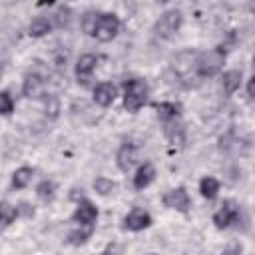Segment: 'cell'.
<instances>
[{
    "label": "cell",
    "mask_w": 255,
    "mask_h": 255,
    "mask_svg": "<svg viewBox=\"0 0 255 255\" xmlns=\"http://www.w3.org/2000/svg\"><path fill=\"white\" fill-rule=\"evenodd\" d=\"M239 211H241V205L235 199H223L219 209L213 213L211 221H213V225L217 229H229V227H233Z\"/></svg>",
    "instance_id": "cell-5"
},
{
    "label": "cell",
    "mask_w": 255,
    "mask_h": 255,
    "mask_svg": "<svg viewBox=\"0 0 255 255\" xmlns=\"http://www.w3.org/2000/svg\"><path fill=\"white\" fill-rule=\"evenodd\" d=\"M14 112V100L8 92H0V116H12Z\"/></svg>",
    "instance_id": "cell-28"
},
{
    "label": "cell",
    "mask_w": 255,
    "mask_h": 255,
    "mask_svg": "<svg viewBox=\"0 0 255 255\" xmlns=\"http://www.w3.org/2000/svg\"><path fill=\"white\" fill-rule=\"evenodd\" d=\"M98 18H100V10H86V12L82 14V20H80L82 32H84V34H88V36H94V30H96Z\"/></svg>",
    "instance_id": "cell-25"
},
{
    "label": "cell",
    "mask_w": 255,
    "mask_h": 255,
    "mask_svg": "<svg viewBox=\"0 0 255 255\" xmlns=\"http://www.w3.org/2000/svg\"><path fill=\"white\" fill-rule=\"evenodd\" d=\"M52 28H54V24H52L50 18H46V16H36V18L30 22V26H28V34H30L32 38H44V36H48V34L52 32Z\"/></svg>",
    "instance_id": "cell-19"
},
{
    "label": "cell",
    "mask_w": 255,
    "mask_h": 255,
    "mask_svg": "<svg viewBox=\"0 0 255 255\" xmlns=\"http://www.w3.org/2000/svg\"><path fill=\"white\" fill-rule=\"evenodd\" d=\"M70 199H72V201H76V203H78V201H82V199H86L84 189H82V187H80V189H78V187H74V189L70 191Z\"/></svg>",
    "instance_id": "cell-32"
},
{
    "label": "cell",
    "mask_w": 255,
    "mask_h": 255,
    "mask_svg": "<svg viewBox=\"0 0 255 255\" xmlns=\"http://www.w3.org/2000/svg\"><path fill=\"white\" fill-rule=\"evenodd\" d=\"M92 98H94V104L100 106V108H110L116 98H118V88L112 84V82H100L94 86V92H92Z\"/></svg>",
    "instance_id": "cell-10"
},
{
    "label": "cell",
    "mask_w": 255,
    "mask_h": 255,
    "mask_svg": "<svg viewBox=\"0 0 255 255\" xmlns=\"http://www.w3.org/2000/svg\"><path fill=\"white\" fill-rule=\"evenodd\" d=\"M155 175H157V171H155V165H153V163H149V161L141 163V165L135 169V173H133V181H131V183H133V189L141 191V189L149 187V185L153 183Z\"/></svg>",
    "instance_id": "cell-12"
},
{
    "label": "cell",
    "mask_w": 255,
    "mask_h": 255,
    "mask_svg": "<svg viewBox=\"0 0 255 255\" xmlns=\"http://www.w3.org/2000/svg\"><path fill=\"white\" fill-rule=\"evenodd\" d=\"M98 62H100V58H98L96 54H82V56L78 58L76 66H74L76 78H78V80H88V78L96 72Z\"/></svg>",
    "instance_id": "cell-13"
},
{
    "label": "cell",
    "mask_w": 255,
    "mask_h": 255,
    "mask_svg": "<svg viewBox=\"0 0 255 255\" xmlns=\"http://www.w3.org/2000/svg\"><path fill=\"white\" fill-rule=\"evenodd\" d=\"M219 187H221V183H219V179H215L213 175H203V177L199 179V193H201V197H205L207 201H211V199H215V197L219 195Z\"/></svg>",
    "instance_id": "cell-20"
},
{
    "label": "cell",
    "mask_w": 255,
    "mask_h": 255,
    "mask_svg": "<svg viewBox=\"0 0 255 255\" xmlns=\"http://www.w3.org/2000/svg\"><path fill=\"white\" fill-rule=\"evenodd\" d=\"M243 84V72L241 70H227L221 76V90L225 96H233Z\"/></svg>",
    "instance_id": "cell-16"
},
{
    "label": "cell",
    "mask_w": 255,
    "mask_h": 255,
    "mask_svg": "<svg viewBox=\"0 0 255 255\" xmlns=\"http://www.w3.org/2000/svg\"><path fill=\"white\" fill-rule=\"evenodd\" d=\"M36 197L40 201H44V203H50L56 197V183L52 179H42L36 185Z\"/></svg>",
    "instance_id": "cell-23"
},
{
    "label": "cell",
    "mask_w": 255,
    "mask_h": 255,
    "mask_svg": "<svg viewBox=\"0 0 255 255\" xmlns=\"http://www.w3.org/2000/svg\"><path fill=\"white\" fill-rule=\"evenodd\" d=\"M14 207H16L18 219H32V217L36 215V209H34V205H32L30 201H20V203H16Z\"/></svg>",
    "instance_id": "cell-27"
},
{
    "label": "cell",
    "mask_w": 255,
    "mask_h": 255,
    "mask_svg": "<svg viewBox=\"0 0 255 255\" xmlns=\"http://www.w3.org/2000/svg\"><path fill=\"white\" fill-rule=\"evenodd\" d=\"M98 255H106V253H104V251H102V253H98Z\"/></svg>",
    "instance_id": "cell-36"
},
{
    "label": "cell",
    "mask_w": 255,
    "mask_h": 255,
    "mask_svg": "<svg viewBox=\"0 0 255 255\" xmlns=\"http://www.w3.org/2000/svg\"><path fill=\"white\" fill-rule=\"evenodd\" d=\"M153 108H155V114H157L161 124L177 120L181 116V110H183L179 102H157V104H153Z\"/></svg>",
    "instance_id": "cell-15"
},
{
    "label": "cell",
    "mask_w": 255,
    "mask_h": 255,
    "mask_svg": "<svg viewBox=\"0 0 255 255\" xmlns=\"http://www.w3.org/2000/svg\"><path fill=\"white\" fill-rule=\"evenodd\" d=\"M120 26H122V22H120L118 14H114V12H100V18H98V24H96V30H94V38L98 42H104V44L112 42L118 36Z\"/></svg>",
    "instance_id": "cell-4"
},
{
    "label": "cell",
    "mask_w": 255,
    "mask_h": 255,
    "mask_svg": "<svg viewBox=\"0 0 255 255\" xmlns=\"http://www.w3.org/2000/svg\"><path fill=\"white\" fill-rule=\"evenodd\" d=\"M94 229H96V225H92V227L76 225L74 229H70V231H68V235H66V243H68V245H74V247L86 245V243H88V239L94 235Z\"/></svg>",
    "instance_id": "cell-17"
},
{
    "label": "cell",
    "mask_w": 255,
    "mask_h": 255,
    "mask_svg": "<svg viewBox=\"0 0 255 255\" xmlns=\"http://www.w3.org/2000/svg\"><path fill=\"white\" fill-rule=\"evenodd\" d=\"M122 223H124L122 227H124L126 231L137 233V231L147 229V227L153 223V219H151L149 211H145V209H141V207H131V209L124 215V221H122Z\"/></svg>",
    "instance_id": "cell-7"
},
{
    "label": "cell",
    "mask_w": 255,
    "mask_h": 255,
    "mask_svg": "<svg viewBox=\"0 0 255 255\" xmlns=\"http://www.w3.org/2000/svg\"><path fill=\"white\" fill-rule=\"evenodd\" d=\"M92 187H94V191H96L98 195H102V197H108V195H112V193L116 191L118 183H116L114 179H110V177H104V175H100V177H96V179L92 181Z\"/></svg>",
    "instance_id": "cell-22"
},
{
    "label": "cell",
    "mask_w": 255,
    "mask_h": 255,
    "mask_svg": "<svg viewBox=\"0 0 255 255\" xmlns=\"http://www.w3.org/2000/svg\"><path fill=\"white\" fill-rule=\"evenodd\" d=\"M161 203H163V207L179 211V213H187L191 209V197H189L185 185H177V187L165 191L161 195Z\"/></svg>",
    "instance_id": "cell-6"
},
{
    "label": "cell",
    "mask_w": 255,
    "mask_h": 255,
    "mask_svg": "<svg viewBox=\"0 0 255 255\" xmlns=\"http://www.w3.org/2000/svg\"><path fill=\"white\" fill-rule=\"evenodd\" d=\"M231 141H233V139H231V133H225V135H221V137H219V149L227 153V151H229V147L233 145Z\"/></svg>",
    "instance_id": "cell-31"
},
{
    "label": "cell",
    "mask_w": 255,
    "mask_h": 255,
    "mask_svg": "<svg viewBox=\"0 0 255 255\" xmlns=\"http://www.w3.org/2000/svg\"><path fill=\"white\" fill-rule=\"evenodd\" d=\"M18 219L16 207L8 201H0V227H8Z\"/></svg>",
    "instance_id": "cell-26"
},
{
    "label": "cell",
    "mask_w": 255,
    "mask_h": 255,
    "mask_svg": "<svg viewBox=\"0 0 255 255\" xmlns=\"http://www.w3.org/2000/svg\"><path fill=\"white\" fill-rule=\"evenodd\" d=\"M147 255H159V253H147Z\"/></svg>",
    "instance_id": "cell-35"
},
{
    "label": "cell",
    "mask_w": 255,
    "mask_h": 255,
    "mask_svg": "<svg viewBox=\"0 0 255 255\" xmlns=\"http://www.w3.org/2000/svg\"><path fill=\"white\" fill-rule=\"evenodd\" d=\"M221 255H243V243L241 241H229L223 249H221Z\"/></svg>",
    "instance_id": "cell-29"
},
{
    "label": "cell",
    "mask_w": 255,
    "mask_h": 255,
    "mask_svg": "<svg viewBox=\"0 0 255 255\" xmlns=\"http://www.w3.org/2000/svg\"><path fill=\"white\" fill-rule=\"evenodd\" d=\"M42 104H44V116L48 120H58L62 114V102L56 94H44L42 96Z\"/></svg>",
    "instance_id": "cell-21"
},
{
    "label": "cell",
    "mask_w": 255,
    "mask_h": 255,
    "mask_svg": "<svg viewBox=\"0 0 255 255\" xmlns=\"http://www.w3.org/2000/svg\"><path fill=\"white\" fill-rule=\"evenodd\" d=\"M72 8L68 6V4H60L58 8H56V12L52 14V20H54V24L58 26V28H68L70 26V22H72Z\"/></svg>",
    "instance_id": "cell-24"
},
{
    "label": "cell",
    "mask_w": 255,
    "mask_h": 255,
    "mask_svg": "<svg viewBox=\"0 0 255 255\" xmlns=\"http://www.w3.org/2000/svg\"><path fill=\"white\" fill-rule=\"evenodd\" d=\"M135 159H137V147H135V143L124 141L118 147V151H116V165H118V169L124 171V173H128L133 167Z\"/></svg>",
    "instance_id": "cell-11"
},
{
    "label": "cell",
    "mask_w": 255,
    "mask_h": 255,
    "mask_svg": "<svg viewBox=\"0 0 255 255\" xmlns=\"http://www.w3.org/2000/svg\"><path fill=\"white\" fill-rule=\"evenodd\" d=\"M149 86L141 78H129L124 82V110L129 114L139 112L147 104Z\"/></svg>",
    "instance_id": "cell-2"
},
{
    "label": "cell",
    "mask_w": 255,
    "mask_h": 255,
    "mask_svg": "<svg viewBox=\"0 0 255 255\" xmlns=\"http://www.w3.org/2000/svg\"><path fill=\"white\" fill-rule=\"evenodd\" d=\"M22 96L26 100H42L44 96V78L36 72H30L22 80Z\"/></svg>",
    "instance_id": "cell-9"
},
{
    "label": "cell",
    "mask_w": 255,
    "mask_h": 255,
    "mask_svg": "<svg viewBox=\"0 0 255 255\" xmlns=\"http://www.w3.org/2000/svg\"><path fill=\"white\" fill-rule=\"evenodd\" d=\"M181 24H183V12L181 10H177V8L165 10L157 18V22L153 24V34L159 36L161 40H171L179 32Z\"/></svg>",
    "instance_id": "cell-3"
},
{
    "label": "cell",
    "mask_w": 255,
    "mask_h": 255,
    "mask_svg": "<svg viewBox=\"0 0 255 255\" xmlns=\"http://www.w3.org/2000/svg\"><path fill=\"white\" fill-rule=\"evenodd\" d=\"M225 56L227 52L221 46L205 50V52H197L193 60V76H197L199 80H209V78L219 76L225 64Z\"/></svg>",
    "instance_id": "cell-1"
},
{
    "label": "cell",
    "mask_w": 255,
    "mask_h": 255,
    "mask_svg": "<svg viewBox=\"0 0 255 255\" xmlns=\"http://www.w3.org/2000/svg\"><path fill=\"white\" fill-rule=\"evenodd\" d=\"M163 135L167 137L169 143L183 145L185 143V124L179 118L177 120H171V122H165L163 124Z\"/></svg>",
    "instance_id": "cell-14"
},
{
    "label": "cell",
    "mask_w": 255,
    "mask_h": 255,
    "mask_svg": "<svg viewBox=\"0 0 255 255\" xmlns=\"http://www.w3.org/2000/svg\"><path fill=\"white\" fill-rule=\"evenodd\" d=\"M70 219L76 225L92 227V225H96V219H98V207L86 197V199H82V201L76 203V209H74V213H72Z\"/></svg>",
    "instance_id": "cell-8"
},
{
    "label": "cell",
    "mask_w": 255,
    "mask_h": 255,
    "mask_svg": "<svg viewBox=\"0 0 255 255\" xmlns=\"http://www.w3.org/2000/svg\"><path fill=\"white\" fill-rule=\"evenodd\" d=\"M2 74H4V66H2V62H0V78H2Z\"/></svg>",
    "instance_id": "cell-34"
},
{
    "label": "cell",
    "mask_w": 255,
    "mask_h": 255,
    "mask_svg": "<svg viewBox=\"0 0 255 255\" xmlns=\"http://www.w3.org/2000/svg\"><path fill=\"white\" fill-rule=\"evenodd\" d=\"M247 100H253V78L247 80Z\"/></svg>",
    "instance_id": "cell-33"
},
{
    "label": "cell",
    "mask_w": 255,
    "mask_h": 255,
    "mask_svg": "<svg viewBox=\"0 0 255 255\" xmlns=\"http://www.w3.org/2000/svg\"><path fill=\"white\" fill-rule=\"evenodd\" d=\"M32 177H34V167H30V165H20V167L12 173L10 187L16 189V191H20V189H24V187L30 185Z\"/></svg>",
    "instance_id": "cell-18"
},
{
    "label": "cell",
    "mask_w": 255,
    "mask_h": 255,
    "mask_svg": "<svg viewBox=\"0 0 255 255\" xmlns=\"http://www.w3.org/2000/svg\"><path fill=\"white\" fill-rule=\"evenodd\" d=\"M104 253H106V255H124V249H122V245H120V243L112 241V243H108V245H106Z\"/></svg>",
    "instance_id": "cell-30"
}]
</instances>
